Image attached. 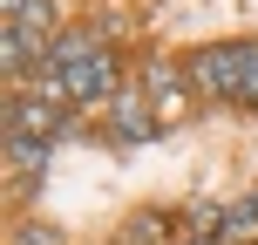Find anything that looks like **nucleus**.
I'll return each instance as SVG.
<instances>
[{
	"label": "nucleus",
	"instance_id": "4",
	"mask_svg": "<svg viewBox=\"0 0 258 245\" xmlns=\"http://www.w3.org/2000/svg\"><path fill=\"white\" fill-rule=\"evenodd\" d=\"M116 245H170V211H136L116 232Z\"/></svg>",
	"mask_w": 258,
	"mask_h": 245
},
{
	"label": "nucleus",
	"instance_id": "8",
	"mask_svg": "<svg viewBox=\"0 0 258 245\" xmlns=\"http://www.w3.org/2000/svg\"><path fill=\"white\" fill-rule=\"evenodd\" d=\"M0 7H7V21H14V14H21V7H27V0H0Z\"/></svg>",
	"mask_w": 258,
	"mask_h": 245
},
{
	"label": "nucleus",
	"instance_id": "7",
	"mask_svg": "<svg viewBox=\"0 0 258 245\" xmlns=\"http://www.w3.org/2000/svg\"><path fill=\"white\" fill-rule=\"evenodd\" d=\"M21 245H68V238H61V225H48V218H27V225H21Z\"/></svg>",
	"mask_w": 258,
	"mask_h": 245
},
{
	"label": "nucleus",
	"instance_id": "1",
	"mask_svg": "<svg viewBox=\"0 0 258 245\" xmlns=\"http://www.w3.org/2000/svg\"><path fill=\"white\" fill-rule=\"evenodd\" d=\"M245 75H251V41H218L190 55V82L211 103H245Z\"/></svg>",
	"mask_w": 258,
	"mask_h": 245
},
{
	"label": "nucleus",
	"instance_id": "3",
	"mask_svg": "<svg viewBox=\"0 0 258 245\" xmlns=\"http://www.w3.org/2000/svg\"><path fill=\"white\" fill-rule=\"evenodd\" d=\"M109 109H116V143H150V136H163V116H156L136 89L109 95Z\"/></svg>",
	"mask_w": 258,
	"mask_h": 245
},
{
	"label": "nucleus",
	"instance_id": "6",
	"mask_svg": "<svg viewBox=\"0 0 258 245\" xmlns=\"http://www.w3.org/2000/svg\"><path fill=\"white\" fill-rule=\"evenodd\" d=\"M14 21H21V27H34V34H61V14H54V0H27Z\"/></svg>",
	"mask_w": 258,
	"mask_h": 245
},
{
	"label": "nucleus",
	"instance_id": "9",
	"mask_svg": "<svg viewBox=\"0 0 258 245\" xmlns=\"http://www.w3.org/2000/svg\"><path fill=\"white\" fill-rule=\"evenodd\" d=\"M183 245H218V238H197V232H190V238H183Z\"/></svg>",
	"mask_w": 258,
	"mask_h": 245
},
{
	"label": "nucleus",
	"instance_id": "5",
	"mask_svg": "<svg viewBox=\"0 0 258 245\" xmlns=\"http://www.w3.org/2000/svg\"><path fill=\"white\" fill-rule=\"evenodd\" d=\"M7 164L27 170V184H34L41 164H48V136H21V129H7Z\"/></svg>",
	"mask_w": 258,
	"mask_h": 245
},
{
	"label": "nucleus",
	"instance_id": "2",
	"mask_svg": "<svg viewBox=\"0 0 258 245\" xmlns=\"http://www.w3.org/2000/svg\"><path fill=\"white\" fill-rule=\"evenodd\" d=\"M68 123L75 116H61V103L54 95H7V129H21V136H68Z\"/></svg>",
	"mask_w": 258,
	"mask_h": 245
}]
</instances>
